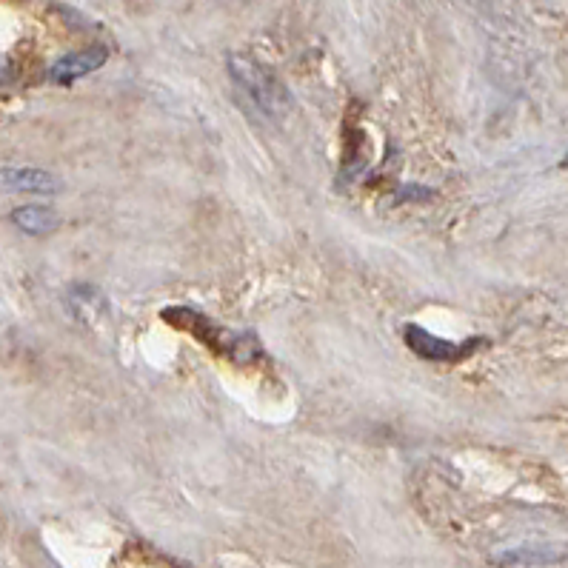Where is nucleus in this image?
<instances>
[{"instance_id": "nucleus-1", "label": "nucleus", "mask_w": 568, "mask_h": 568, "mask_svg": "<svg viewBox=\"0 0 568 568\" xmlns=\"http://www.w3.org/2000/svg\"><path fill=\"white\" fill-rule=\"evenodd\" d=\"M229 75L263 115L277 118V115L289 112L292 95L269 63H263L255 55L237 52V55H229Z\"/></svg>"}, {"instance_id": "nucleus-2", "label": "nucleus", "mask_w": 568, "mask_h": 568, "mask_svg": "<svg viewBox=\"0 0 568 568\" xmlns=\"http://www.w3.org/2000/svg\"><path fill=\"white\" fill-rule=\"evenodd\" d=\"M403 340H406V346H409L420 360H429V363H460V360H466V357H471L477 349L486 346V337H469V340H463V343H454V340L437 337V334H431L429 329L414 326V323L403 326Z\"/></svg>"}, {"instance_id": "nucleus-3", "label": "nucleus", "mask_w": 568, "mask_h": 568, "mask_svg": "<svg viewBox=\"0 0 568 568\" xmlns=\"http://www.w3.org/2000/svg\"><path fill=\"white\" fill-rule=\"evenodd\" d=\"M109 60V49L103 43H92L86 49H78V52H69L58 58L52 66H49V80L58 83V86H72L78 80L95 75L100 66H106Z\"/></svg>"}, {"instance_id": "nucleus-4", "label": "nucleus", "mask_w": 568, "mask_h": 568, "mask_svg": "<svg viewBox=\"0 0 568 568\" xmlns=\"http://www.w3.org/2000/svg\"><path fill=\"white\" fill-rule=\"evenodd\" d=\"M0 186L9 192H26V195H58L63 192V180L46 169L35 166H6L0 169Z\"/></svg>"}, {"instance_id": "nucleus-5", "label": "nucleus", "mask_w": 568, "mask_h": 568, "mask_svg": "<svg viewBox=\"0 0 568 568\" xmlns=\"http://www.w3.org/2000/svg\"><path fill=\"white\" fill-rule=\"evenodd\" d=\"M9 220L18 226L23 235L29 237H46L52 235L60 226V215L52 206H38V203H29V206H18L12 209Z\"/></svg>"}, {"instance_id": "nucleus-6", "label": "nucleus", "mask_w": 568, "mask_h": 568, "mask_svg": "<svg viewBox=\"0 0 568 568\" xmlns=\"http://www.w3.org/2000/svg\"><path fill=\"white\" fill-rule=\"evenodd\" d=\"M563 560V549H554L549 543H540V546H514L509 551H500L494 554V563L500 566H549Z\"/></svg>"}, {"instance_id": "nucleus-7", "label": "nucleus", "mask_w": 568, "mask_h": 568, "mask_svg": "<svg viewBox=\"0 0 568 568\" xmlns=\"http://www.w3.org/2000/svg\"><path fill=\"white\" fill-rule=\"evenodd\" d=\"M15 75H18L15 63L6 58V55H0V86H9V83H15Z\"/></svg>"}]
</instances>
